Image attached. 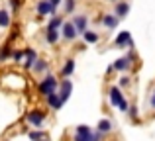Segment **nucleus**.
Listing matches in <instances>:
<instances>
[{
    "label": "nucleus",
    "mask_w": 155,
    "mask_h": 141,
    "mask_svg": "<svg viewBox=\"0 0 155 141\" xmlns=\"http://www.w3.org/2000/svg\"><path fill=\"white\" fill-rule=\"evenodd\" d=\"M71 92H73V82L65 79L63 82H61V90H59V96H61V100H63V104L71 98Z\"/></svg>",
    "instance_id": "obj_7"
},
{
    "label": "nucleus",
    "mask_w": 155,
    "mask_h": 141,
    "mask_svg": "<svg viewBox=\"0 0 155 141\" xmlns=\"http://www.w3.org/2000/svg\"><path fill=\"white\" fill-rule=\"evenodd\" d=\"M151 106L155 108V90H153V94H151Z\"/></svg>",
    "instance_id": "obj_30"
},
{
    "label": "nucleus",
    "mask_w": 155,
    "mask_h": 141,
    "mask_svg": "<svg viewBox=\"0 0 155 141\" xmlns=\"http://www.w3.org/2000/svg\"><path fill=\"white\" fill-rule=\"evenodd\" d=\"M114 45H116V47H134V41H132L130 31H120V35L114 39Z\"/></svg>",
    "instance_id": "obj_5"
},
{
    "label": "nucleus",
    "mask_w": 155,
    "mask_h": 141,
    "mask_svg": "<svg viewBox=\"0 0 155 141\" xmlns=\"http://www.w3.org/2000/svg\"><path fill=\"white\" fill-rule=\"evenodd\" d=\"M128 114H130V118H132V120H136V118H137V108H136V106H130Z\"/></svg>",
    "instance_id": "obj_25"
},
{
    "label": "nucleus",
    "mask_w": 155,
    "mask_h": 141,
    "mask_svg": "<svg viewBox=\"0 0 155 141\" xmlns=\"http://www.w3.org/2000/svg\"><path fill=\"white\" fill-rule=\"evenodd\" d=\"M55 12V8H53L51 0H39L38 2V14L39 16H49Z\"/></svg>",
    "instance_id": "obj_8"
},
{
    "label": "nucleus",
    "mask_w": 155,
    "mask_h": 141,
    "mask_svg": "<svg viewBox=\"0 0 155 141\" xmlns=\"http://www.w3.org/2000/svg\"><path fill=\"white\" fill-rule=\"evenodd\" d=\"M28 137L31 141H49V135H47V131H39V130H34L28 133Z\"/></svg>",
    "instance_id": "obj_13"
},
{
    "label": "nucleus",
    "mask_w": 155,
    "mask_h": 141,
    "mask_svg": "<svg viewBox=\"0 0 155 141\" xmlns=\"http://www.w3.org/2000/svg\"><path fill=\"white\" fill-rule=\"evenodd\" d=\"M118 20H120V18H118V16H112V14H106L104 18H102V22H104V26L108 27V30H114V27L118 26Z\"/></svg>",
    "instance_id": "obj_15"
},
{
    "label": "nucleus",
    "mask_w": 155,
    "mask_h": 141,
    "mask_svg": "<svg viewBox=\"0 0 155 141\" xmlns=\"http://www.w3.org/2000/svg\"><path fill=\"white\" fill-rule=\"evenodd\" d=\"M10 4H12V10H18V6H20V0H10Z\"/></svg>",
    "instance_id": "obj_28"
},
{
    "label": "nucleus",
    "mask_w": 155,
    "mask_h": 141,
    "mask_svg": "<svg viewBox=\"0 0 155 141\" xmlns=\"http://www.w3.org/2000/svg\"><path fill=\"white\" fill-rule=\"evenodd\" d=\"M35 63H38V55H35L34 49H26V61H24V69L31 71L35 67Z\"/></svg>",
    "instance_id": "obj_9"
},
{
    "label": "nucleus",
    "mask_w": 155,
    "mask_h": 141,
    "mask_svg": "<svg viewBox=\"0 0 155 141\" xmlns=\"http://www.w3.org/2000/svg\"><path fill=\"white\" fill-rule=\"evenodd\" d=\"M108 100H110V104H112V106H118V108H120L122 104L126 102L124 94H122V88H120V86H110V90H108Z\"/></svg>",
    "instance_id": "obj_3"
},
{
    "label": "nucleus",
    "mask_w": 155,
    "mask_h": 141,
    "mask_svg": "<svg viewBox=\"0 0 155 141\" xmlns=\"http://www.w3.org/2000/svg\"><path fill=\"white\" fill-rule=\"evenodd\" d=\"M128 84H130V79H128V76H122V79H120V88L128 86Z\"/></svg>",
    "instance_id": "obj_27"
},
{
    "label": "nucleus",
    "mask_w": 155,
    "mask_h": 141,
    "mask_svg": "<svg viewBox=\"0 0 155 141\" xmlns=\"http://www.w3.org/2000/svg\"><path fill=\"white\" fill-rule=\"evenodd\" d=\"M132 59H134V55H130V57H122V59H118V61L112 65V69H114V71H126V69L130 67V61H132Z\"/></svg>",
    "instance_id": "obj_12"
},
{
    "label": "nucleus",
    "mask_w": 155,
    "mask_h": 141,
    "mask_svg": "<svg viewBox=\"0 0 155 141\" xmlns=\"http://www.w3.org/2000/svg\"><path fill=\"white\" fill-rule=\"evenodd\" d=\"M26 120H28V123H30V126H34L35 130H38V127H41L43 122H45V114H43V112H39V110H31L30 114L26 116Z\"/></svg>",
    "instance_id": "obj_4"
},
{
    "label": "nucleus",
    "mask_w": 155,
    "mask_h": 141,
    "mask_svg": "<svg viewBox=\"0 0 155 141\" xmlns=\"http://www.w3.org/2000/svg\"><path fill=\"white\" fill-rule=\"evenodd\" d=\"M0 26H2V27L10 26V14H8L6 10H0Z\"/></svg>",
    "instance_id": "obj_18"
},
{
    "label": "nucleus",
    "mask_w": 155,
    "mask_h": 141,
    "mask_svg": "<svg viewBox=\"0 0 155 141\" xmlns=\"http://www.w3.org/2000/svg\"><path fill=\"white\" fill-rule=\"evenodd\" d=\"M61 34H63V37L65 39H75L77 35H79V31H77V27H75V24H71V22H65L63 24V27H61Z\"/></svg>",
    "instance_id": "obj_6"
},
{
    "label": "nucleus",
    "mask_w": 155,
    "mask_h": 141,
    "mask_svg": "<svg viewBox=\"0 0 155 141\" xmlns=\"http://www.w3.org/2000/svg\"><path fill=\"white\" fill-rule=\"evenodd\" d=\"M45 39H47L49 43H55L57 39H59V31H57V30H49V31L45 34Z\"/></svg>",
    "instance_id": "obj_21"
},
{
    "label": "nucleus",
    "mask_w": 155,
    "mask_h": 141,
    "mask_svg": "<svg viewBox=\"0 0 155 141\" xmlns=\"http://www.w3.org/2000/svg\"><path fill=\"white\" fill-rule=\"evenodd\" d=\"M12 57H14V61H22V57H24V53H22V51H14V53H12Z\"/></svg>",
    "instance_id": "obj_26"
},
{
    "label": "nucleus",
    "mask_w": 155,
    "mask_h": 141,
    "mask_svg": "<svg viewBox=\"0 0 155 141\" xmlns=\"http://www.w3.org/2000/svg\"><path fill=\"white\" fill-rule=\"evenodd\" d=\"M75 8V0H65V12H73Z\"/></svg>",
    "instance_id": "obj_24"
},
{
    "label": "nucleus",
    "mask_w": 155,
    "mask_h": 141,
    "mask_svg": "<svg viewBox=\"0 0 155 141\" xmlns=\"http://www.w3.org/2000/svg\"><path fill=\"white\" fill-rule=\"evenodd\" d=\"M73 71H75V61H73V59H69V61L63 65L61 72H63V76H71V75H73Z\"/></svg>",
    "instance_id": "obj_17"
},
{
    "label": "nucleus",
    "mask_w": 155,
    "mask_h": 141,
    "mask_svg": "<svg viewBox=\"0 0 155 141\" xmlns=\"http://www.w3.org/2000/svg\"><path fill=\"white\" fill-rule=\"evenodd\" d=\"M51 4H53V8H57L61 4V0H51Z\"/></svg>",
    "instance_id": "obj_29"
},
{
    "label": "nucleus",
    "mask_w": 155,
    "mask_h": 141,
    "mask_svg": "<svg viewBox=\"0 0 155 141\" xmlns=\"http://www.w3.org/2000/svg\"><path fill=\"white\" fill-rule=\"evenodd\" d=\"M96 131H100V133H108V131H112V122L106 120V118H102L98 123H96Z\"/></svg>",
    "instance_id": "obj_14"
},
{
    "label": "nucleus",
    "mask_w": 155,
    "mask_h": 141,
    "mask_svg": "<svg viewBox=\"0 0 155 141\" xmlns=\"http://www.w3.org/2000/svg\"><path fill=\"white\" fill-rule=\"evenodd\" d=\"M128 12H130V4L128 2L116 4V16H118V18H126V16H128Z\"/></svg>",
    "instance_id": "obj_16"
},
{
    "label": "nucleus",
    "mask_w": 155,
    "mask_h": 141,
    "mask_svg": "<svg viewBox=\"0 0 155 141\" xmlns=\"http://www.w3.org/2000/svg\"><path fill=\"white\" fill-rule=\"evenodd\" d=\"M47 67H49V65H47V61H43V59H39V61L35 63L34 71H35V72H43V71H47Z\"/></svg>",
    "instance_id": "obj_22"
},
{
    "label": "nucleus",
    "mask_w": 155,
    "mask_h": 141,
    "mask_svg": "<svg viewBox=\"0 0 155 141\" xmlns=\"http://www.w3.org/2000/svg\"><path fill=\"white\" fill-rule=\"evenodd\" d=\"M12 53H14V51H10V47H8V45L2 47V49H0V59H8Z\"/></svg>",
    "instance_id": "obj_23"
},
{
    "label": "nucleus",
    "mask_w": 155,
    "mask_h": 141,
    "mask_svg": "<svg viewBox=\"0 0 155 141\" xmlns=\"http://www.w3.org/2000/svg\"><path fill=\"white\" fill-rule=\"evenodd\" d=\"M57 27H63V20L55 16V18L49 22V26H47V31H49V30H57Z\"/></svg>",
    "instance_id": "obj_20"
},
{
    "label": "nucleus",
    "mask_w": 155,
    "mask_h": 141,
    "mask_svg": "<svg viewBox=\"0 0 155 141\" xmlns=\"http://www.w3.org/2000/svg\"><path fill=\"white\" fill-rule=\"evenodd\" d=\"M102 137H104V133L92 131L88 126H77L73 141H102Z\"/></svg>",
    "instance_id": "obj_1"
},
{
    "label": "nucleus",
    "mask_w": 155,
    "mask_h": 141,
    "mask_svg": "<svg viewBox=\"0 0 155 141\" xmlns=\"http://www.w3.org/2000/svg\"><path fill=\"white\" fill-rule=\"evenodd\" d=\"M100 39V35L96 34V31H87V34H84V41L87 43H96Z\"/></svg>",
    "instance_id": "obj_19"
},
{
    "label": "nucleus",
    "mask_w": 155,
    "mask_h": 141,
    "mask_svg": "<svg viewBox=\"0 0 155 141\" xmlns=\"http://www.w3.org/2000/svg\"><path fill=\"white\" fill-rule=\"evenodd\" d=\"M47 104H49L51 110H59V108L63 106V100H61L59 92H55V94H49V96H47Z\"/></svg>",
    "instance_id": "obj_11"
},
{
    "label": "nucleus",
    "mask_w": 155,
    "mask_h": 141,
    "mask_svg": "<svg viewBox=\"0 0 155 141\" xmlns=\"http://www.w3.org/2000/svg\"><path fill=\"white\" fill-rule=\"evenodd\" d=\"M38 90H39V94H43L45 98L49 94H55L57 92V79L53 75H45L41 79V82L38 84Z\"/></svg>",
    "instance_id": "obj_2"
},
{
    "label": "nucleus",
    "mask_w": 155,
    "mask_h": 141,
    "mask_svg": "<svg viewBox=\"0 0 155 141\" xmlns=\"http://www.w3.org/2000/svg\"><path fill=\"white\" fill-rule=\"evenodd\" d=\"M73 24H75V27H77V31H79V34H87V24H88V20H87V16H77V18H75V22H73Z\"/></svg>",
    "instance_id": "obj_10"
}]
</instances>
